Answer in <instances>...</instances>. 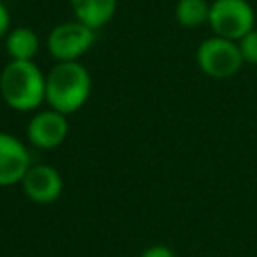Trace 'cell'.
<instances>
[{"mask_svg":"<svg viewBox=\"0 0 257 257\" xmlns=\"http://www.w3.org/2000/svg\"><path fill=\"white\" fill-rule=\"evenodd\" d=\"M0 96L12 110H38L46 102V74L34 60H10L0 72Z\"/></svg>","mask_w":257,"mask_h":257,"instance_id":"obj_1","label":"cell"},{"mask_svg":"<svg viewBox=\"0 0 257 257\" xmlns=\"http://www.w3.org/2000/svg\"><path fill=\"white\" fill-rule=\"evenodd\" d=\"M92 90V78L84 64L78 60L56 62L46 72V102L48 108L62 114L80 110Z\"/></svg>","mask_w":257,"mask_h":257,"instance_id":"obj_2","label":"cell"},{"mask_svg":"<svg viewBox=\"0 0 257 257\" xmlns=\"http://www.w3.org/2000/svg\"><path fill=\"white\" fill-rule=\"evenodd\" d=\"M195 60L201 72H205L211 78H231L245 64L239 44L235 40H227L215 34L205 38L197 46Z\"/></svg>","mask_w":257,"mask_h":257,"instance_id":"obj_3","label":"cell"},{"mask_svg":"<svg viewBox=\"0 0 257 257\" xmlns=\"http://www.w3.org/2000/svg\"><path fill=\"white\" fill-rule=\"evenodd\" d=\"M207 24L215 36L237 42L255 28V10L249 0H213Z\"/></svg>","mask_w":257,"mask_h":257,"instance_id":"obj_4","label":"cell"},{"mask_svg":"<svg viewBox=\"0 0 257 257\" xmlns=\"http://www.w3.org/2000/svg\"><path fill=\"white\" fill-rule=\"evenodd\" d=\"M96 30L78 20H66L50 28L46 36V50L56 62L78 60L94 44Z\"/></svg>","mask_w":257,"mask_h":257,"instance_id":"obj_5","label":"cell"},{"mask_svg":"<svg viewBox=\"0 0 257 257\" xmlns=\"http://www.w3.org/2000/svg\"><path fill=\"white\" fill-rule=\"evenodd\" d=\"M68 135V120L66 114L52 110V108H44V110H36L26 126V139L34 149L40 151H50L56 149L64 143Z\"/></svg>","mask_w":257,"mask_h":257,"instance_id":"obj_6","label":"cell"},{"mask_svg":"<svg viewBox=\"0 0 257 257\" xmlns=\"http://www.w3.org/2000/svg\"><path fill=\"white\" fill-rule=\"evenodd\" d=\"M22 193L26 199H30L36 205H48L54 203L64 189V181L58 169L44 163H32L26 171L24 179L20 181Z\"/></svg>","mask_w":257,"mask_h":257,"instance_id":"obj_7","label":"cell"},{"mask_svg":"<svg viewBox=\"0 0 257 257\" xmlns=\"http://www.w3.org/2000/svg\"><path fill=\"white\" fill-rule=\"evenodd\" d=\"M32 165L28 147L14 135L0 131V187L16 185Z\"/></svg>","mask_w":257,"mask_h":257,"instance_id":"obj_8","label":"cell"},{"mask_svg":"<svg viewBox=\"0 0 257 257\" xmlns=\"http://www.w3.org/2000/svg\"><path fill=\"white\" fill-rule=\"evenodd\" d=\"M74 12V20L86 24L92 30L108 24L116 12V0H68Z\"/></svg>","mask_w":257,"mask_h":257,"instance_id":"obj_9","label":"cell"},{"mask_svg":"<svg viewBox=\"0 0 257 257\" xmlns=\"http://www.w3.org/2000/svg\"><path fill=\"white\" fill-rule=\"evenodd\" d=\"M4 46L10 60H34L40 48V38L28 26H16L4 36Z\"/></svg>","mask_w":257,"mask_h":257,"instance_id":"obj_10","label":"cell"},{"mask_svg":"<svg viewBox=\"0 0 257 257\" xmlns=\"http://www.w3.org/2000/svg\"><path fill=\"white\" fill-rule=\"evenodd\" d=\"M211 2L207 0H177L175 4V20L183 28H199L209 22Z\"/></svg>","mask_w":257,"mask_h":257,"instance_id":"obj_11","label":"cell"},{"mask_svg":"<svg viewBox=\"0 0 257 257\" xmlns=\"http://www.w3.org/2000/svg\"><path fill=\"white\" fill-rule=\"evenodd\" d=\"M243 62L245 64H257V28L249 30L241 40H237Z\"/></svg>","mask_w":257,"mask_h":257,"instance_id":"obj_12","label":"cell"},{"mask_svg":"<svg viewBox=\"0 0 257 257\" xmlns=\"http://www.w3.org/2000/svg\"><path fill=\"white\" fill-rule=\"evenodd\" d=\"M139 257H177V255H175V251H173L171 247H167V245H151V247H147Z\"/></svg>","mask_w":257,"mask_h":257,"instance_id":"obj_13","label":"cell"},{"mask_svg":"<svg viewBox=\"0 0 257 257\" xmlns=\"http://www.w3.org/2000/svg\"><path fill=\"white\" fill-rule=\"evenodd\" d=\"M10 32V12L4 2H0V38H4Z\"/></svg>","mask_w":257,"mask_h":257,"instance_id":"obj_14","label":"cell"}]
</instances>
